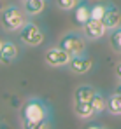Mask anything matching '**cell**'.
I'll use <instances>...</instances> for the list:
<instances>
[{
    "label": "cell",
    "mask_w": 121,
    "mask_h": 129,
    "mask_svg": "<svg viewBox=\"0 0 121 129\" xmlns=\"http://www.w3.org/2000/svg\"><path fill=\"white\" fill-rule=\"evenodd\" d=\"M107 112L111 115H121V94L112 92L107 98Z\"/></svg>",
    "instance_id": "15"
},
{
    "label": "cell",
    "mask_w": 121,
    "mask_h": 129,
    "mask_svg": "<svg viewBox=\"0 0 121 129\" xmlns=\"http://www.w3.org/2000/svg\"><path fill=\"white\" fill-rule=\"evenodd\" d=\"M114 92L121 94V80H118V86H116V89H114Z\"/></svg>",
    "instance_id": "20"
},
{
    "label": "cell",
    "mask_w": 121,
    "mask_h": 129,
    "mask_svg": "<svg viewBox=\"0 0 121 129\" xmlns=\"http://www.w3.org/2000/svg\"><path fill=\"white\" fill-rule=\"evenodd\" d=\"M60 47H63L70 56H79V54H86V37L82 35V31H67L65 35H61Z\"/></svg>",
    "instance_id": "3"
},
{
    "label": "cell",
    "mask_w": 121,
    "mask_h": 129,
    "mask_svg": "<svg viewBox=\"0 0 121 129\" xmlns=\"http://www.w3.org/2000/svg\"><path fill=\"white\" fill-rule=\"evenodd\" d=\"M28 14L20 5H7L0 12V26L5 31H20L21 28L28 23Z\"/></svg>",
    "instance_id": "2"
},
{
    "label": "cell",
    "mask_w": 121,
    "mask_h": 129,
    "mask_svg": "<svg viewBox=\"0 0 121 129\" xmlns=\"http://www.w3.org/2000/svg\"><path fill=\"white\" fill-rule=\"evenodd\" d=\"M81 0H55L56 7L61 11H74V7L79 4Z\"/></svg>",
    "instance_id": "18"
},
{
    "label": "cell",
    "mask_w": 121,
    "mask_h": 129,
    "mask_svg": "<svg viewBox=\"0 0 121 129\" xmlns=\"http://www.w3.org/2000/svg\"><path fill=\"white\" fill-rule=\"evenodd\" d=\"M90 103H91V107H93V110H95L97 115H102V113L107 110V98L102 94L100 91L95 92V96L90 100Z\"/></svg>",
    "instance_id": "14"
},
{
    "label": "cell",
    "mask_w": 121,
    "mask_h": 129,
    "mask_svg": "<svg viewBox=\"0 0 121 129\" xmlns=\"http://www.w3.org/2000/svg\"><path fill=\"white\" fill-rule=\"evenodd\" d=\"M88 19H91V5L86 0H81L79 4L74 7V21L79 26H82Z\"/></svg>",
    "instance_id": "10"
},
{
    "label": "cell",
    "mask_w": 121,
    "mask_h": 129,
    "mask_svg": "<svg viewBox=\"0 0 121 129\" xmlns=\"http://www.w3.org/2000/svg\"><path fill=\"white\" fill-rule=\"evenodd\" d=\"M114 75H116V79H118V80H121V61H118L116 68H114Z\"/></svg>",
    "instance_id": "19"
},
{
    "label": "cell",
    "mask_w": 121,
    "mask_h": 129,
    "mask_svg": "<svg viewBox=\"0 0 121 129\" xmlns=\"http://www.w3.org/2000/svg\"><path fill=\"white\" fill-rule=\"evenodd\" d=\"M81 31L86 37V40H98V39H102L107 33V28L102 23V19H93L91 18V19H88L81 26Z\"/></svg>",
    "instance_id": "6"
},
{
    "label": "cell",
    "mask_w": 121,
    "mask_h": 129,
    "mask_svg": "<svg viewBox=\"0 0 121 129\" xmlns=\"http://www.w3.org/2000/svg\"><path fill=\"white\" fill-rule=\"evenodd\" d=\"M74 113L81 120H90V119L97 117V113H95L90 101H74Z\"/></svg>",
    "instance_id": "11"
},
{
    "label": "cell",
    "mask_w": 121,
    "mask_h": 129,
    "mask_svg": "<svg viewBox=\"0 0 121 129\" xmlns=\"http://www.w3.org/2000/svg\"><path fill=\"white\" fill-rule=\"evenodd\" d=\"M93 59L88 56V54H79V56H72L70 58V61L67 64V68L72 72V73H76V75H84V73H88L91 68H93Z\"/></svg>",
    "instance_id": "7"
},
{
    "label": "cell",
    "mask_w": 121,
    "mask_h": 129,
    "mask_svg": "<svg viewBox=\"0 0 121 129\" xmlns=\"http://www.w3.org/2000/svg\"><path fill=\"white\" fill-rule=\"evenodd\" d=\"M109 44H111V49L114 52L121 54V26L111 30V33H109Z\"/></svg>",
    "instance_id": "16"
},
{
    "label": "cell",
    "mask_w": 121,
    "mask_h": 129,
    "mask_svg": "<svg viewBox=\"0 0 121 129\" xmlns=\"http://www.w3.org/2000/svg\"><path fill=\"white\" fill-rule=\"evenodd\" d=\"M21 124L28 129H47L53 127L51 108L42 98H28L20 112Z\"/></svg>",
    "instance_id": "1"
},
{
    "label": "cell",
    "mask_w": 121,
    "mask_h": 129,
    "mask_svg": "<svg viewBox=\"0 0 121 129\" xmlns=\"http://www.w3.org/2000/svg\"><path fill=\"white\" fill-rule=\"evenodd\" d=\"M97 89L90 84H81L76 91H74V101H90L95 96Z\"/></svg>",
    "instance_id": "13"
},
{
    "label": "cell",
    "mask_w": 121,
    "mask_h": 129,
    "mask_svg": "<svg viewBox=\"0 0 121 129\" xmlns=\"http://www.w3.org/2000/svg\"><path fill=\"white\" fill-rule=\"evenodd\" d=\"M70 58L72 56L60 45L47 47L46 52H44V63L47 66H51V68H63V66H67Z\"/></svg>",
    "instance_id": "5"
},
{
    "label": "cell",
    "mask_w": 121,
    "mask_h": 129,
    "mask_svg": "<svg viewBox=\"0 0 121 129\" xmlns=\"http://www.w3.org/2000/svg\"><path fill=\"white\" fill-rule=\"evenodd\" d=\"M18 56H20L18 44H14L12 40H4L2 47H0V63L12 64L14 61H18Z\"/></svg>",
    "instance_id": "8"
},
{
    "label": "cell",
    "mask_w": 121,
    "mask_h": 129,
    "mask_svg": "<svg viewBox=\"0 0 121 129\" xmlns=\"http://www.w3.org/2000/svg\"><path fill=\"white\" fill-rule=\"evenodd\" d=\"M2 44H4V40H2V39H0V47H2Z\"/></svg>",
    "instance_id": "21"
},
{
    "label": "cell",
    "mask_w": 121,
    "mask_h": 129,
    "mask_svg": "<svg viewBox=\"0 0 121 129\" xmlns=\"http://www.w3.org/2000/svg\"><path fill=\"white\" fill-rule=\"evenodd\" d=\"M102 23L105 24L107 31H111V30L121 26V11H119V7H116L114 4H107V11H105V14H103V18H102Z\"/></svg>",
    "instance_id": "9"
},
{
    "label": "cell",
    "mask_w": 121,
    "mask_h": 129,
    "mask_svg": "<svg viewBox=\"0 0 121 129\" xmlns=\"http://www.w3.org/2000/svg\"><path fill=\"white\" fill-rule=\"evenodd\" d=\"M47 0H23V9L28 16H39L44 12Z\"/></svg>",
    "instance_id": "12"
},
{
    "label": "cell",
    "mask_w": 121,
    "mask_h": 129,
    "mask_svg": "<svg viewBox=\"0 0 121 129\" xmlns=\"http://www.w3.org/2000/svg\"><path fill=\"white\" fill-rule=\"evenodd\" d=\"M107 4L109 2H98V4H93L91 5V18L93 19H102L105 11H107Z\"/></svg>",
    "instance_id": "17"
},
{
    "label": "cell",
    "mask_w": 121,
    "mask_h": 129,
    "mask_svg": "<svg viewBox=\"0 0 121 129\" xmlns=\"http://www.w3.org/2000/svg\"><path fill=\"white\" fill-rule=\"evenodd\" d=\"M18 39H20V42L23 44V45H26V47H39V45H42L44 40H46V33H44V30L40 28L39 24L28 21L20 31H18Z\"/></svg>",
    "instance_id": "4"
}]
</instances>
